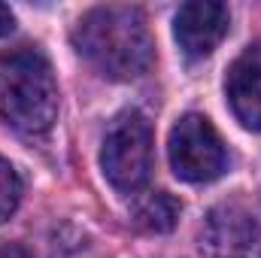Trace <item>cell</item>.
Returning <instances> with one entry per match:
<instances>
[{"label":"cell","mask_w":261,"mask_h":258,"mask_svg":"<svg viewBox=\"0 0 261 258\" xmlns=\"http://www.w3.org/2000/svg\"><path fill=\"white\" fill-rule=\"evenodd\" d=\"M225 94L237 122L261 134V61H255L252 55L237 58L228 67Z\"/></svg>","instance_id":"cell-7"},{"label":"cell","mask_w":261,"mask_h":258,"mask_svg":"<svg viewBox=\"0 0 261 258\" xmlns=\"http://www.w3.org/2000/svg\"><path fill=\"white\" fill-rule=\"evenodd\" d=\"M12 31H15V15H12V9L6 3H0V37H6Z\"/></svg>","instance_id":"cell-10"},{"label":"cell","mask_w":261,"mask_h":258,"mask_svg":"<svg viewBox=\"0 0 261 258\" xmlns=\"http://www.w3.org/2000/svg\"><path fill=\"white\" fill-rule=\"evenodd\" d=\"M76 52L107 79L128 82L143 76L152 58V37L137 6H94L73 28Z\"/></svg>","instance_id":"cell-1"},{"label":"cell","mask_w":261,"mask_h":258,"mask_svg":"<svg viewBox=\"0 0 261 258\" xmlns=\"http://www.w3.org/2000/svg\"><path fill=\"white\" fill-rule=\"evenodd\" d=\"M18 200H21V179L15 167L6 158H0V225L15 213Z\"/></svg>","instance_id":"cell-9"},{"label":"cell","mask_w":261,"mask_h":258,"mask_svg":"<svg viewBox=\"0 0 261 258\" xmlns=\"http://www.w3.org/2000/svg\"><path fill=\"white\" fill-rule=\"evenodd\" d=\"M167 155H170L173 173L186 183H213L225 173V164H228L219 131L213 128L206 116H197V113L182 116L173 125L167 140Z\"/></svg>","instance_id":"cell-4"},{"label":"cell","mask_w":261,"mask_h":258,"mask_svg":"<svg viewBox=\"0 0 261 258\" xmlns=\"http://www.w3.org/2000/svg\"><path fill=\"white\" fill-rule=\"evenodd\" d=\"M58 85L40 52H9L0 58V119L24 137H40L55 125Z\"/></svg>","instance_id":"cell-2"},{"label":"cell","mask_w":261,"mask_h":258,"mask_svg":"<svg viewBox=\"0 0 261 258\" xmlns=\"http://www.w3.org/2000/svg\"><path fill=\"white\" fill-rule=\"evenodd\" d=\"M100 167L110 186L122 194H137L152 176V128L143 113L125 110L113 119L103 137Z\"/></svg>","instance_id":"cell-3"},{"label":"cell","mask_w":261,"mask_h":258,"mask_svg":"<svg viewBox=\"0 0 261 258\" xmlns=\"http://www.w3.org/2000/svg\"><path fill=\"white\" fill-rule=\"evenodd\" d=\"M179 216H182V203H179L173 194L155 192V194H149L146 200L137 203V210H134V225H137L140 231H146V234H167V231L176 228Z\"/></svg>","instance_id":"cell-8"},{"label":"cell","mask_w":261,"mask_h":258,"mask_svg":"<svg viewBox=\"0 0 261 258\" xmlns=\"http://www.w3.org/2000/svg\"><path fill=\"white\" fill-rule=\"evenodd\" d=\"M203 246L219 258H261V228L240 210H216L206 222Z\"/></svg>","instance_id":"cell-6"},{"label":"cell","mask_w":261,"mask_h":258,"mask_svg":"<svg viewBox=\"0 0 261 258\" xmlns=\"http://www.w3.org/2000/svg\"><path fill=\"white\" fill-rule=\"evenodd\" d=\"M0 258H34V255L18 243H0Z\"/></svg>","instance_id":"cell-11"},{"label":"cell","mask_w":261,"mask_h":258,"mask_svg":"<svg viewBox=\"0 0 261 258\" xmlns=\"http://www.w3.org/2000/svg\"><path fill=\"white\" fill-rule=\"evenodd\" d=\"M231 28V12L219 0H189L173 18V34L189 58H206L225 40Z\"/></svg>","instance_id":"cell-5"}]
</instances>
